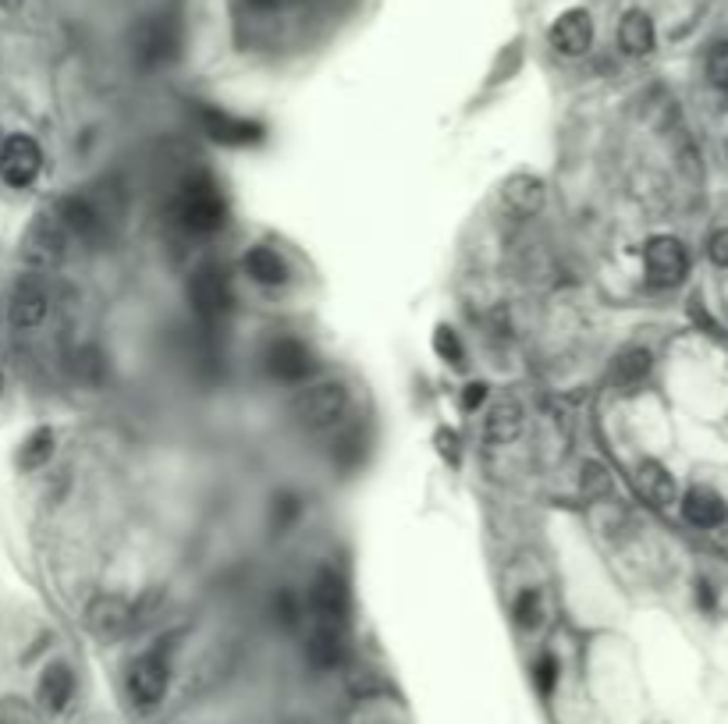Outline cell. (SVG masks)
<instances>
[{"instance_id":"1","label":"cell","mask_w":728,"mask_h":724,"mask_svg":"<svg viewBox=\"0 0 728 724\" xmlns=\"http://www.w3.org/2000/svg\"><path fill=\"white\" fill-rule=\"evenodd\" d=\"M171 217L185 227L188 235H213L227 224V203L218 189V182L207 178V174H196L188 178L178 192H174Z\"/></svg>"},{"instance_id":"2","label":"cell","mask_w":728,"mask_h":724,"mask_svg":"<svg viewBox=\"0 0 728 724\" xmlns=\"http://www.w3.org/2000/svg\"><path fill=\"white\" fill-rule=\"evenodd\" d=\"M348 412V387L342 380H320L309 384L306 391L295 395L292 401V420L303 430H328Z\"/></svg>"},{"instance_id":"3","label":"cell","mask_w":728,"mask_h":724,"mask_svg":"<svg viewBox=\"0 0 728 724\" xmlns=\"http://www.w3.org/2000/svg\"><path fill=\"white\" fill-rule=\"evenodd\" d=\"M306 608H309V625H331V628H345L348 625V586L334 569H323L313 575L306 594Z\"/></svg>"},{"instance_id":"4","label":"cell","mask_w":728,"mask_h":724,"mask_svg":"<svg viewBox=\"0 0 728 724\" xmlns=\"http://www.w3.org/2000/svg\"><path fill=\"white\" fill-rule=\"evenodd\" d=\"M643 266L654 288H676L690 274V252L676 235H654L643 249Z\"/></svg>"},{"instance_id":"5","label":"cell","mask_w":728,"mask_h":724,"mask_svg":"<svg viewBox=\"0 0 728 724\" xmlns=\"http://www.w3.org/2000/svg\"><path fill=\"white\" fill-rule=\"evenodd\" d=\"M185 295H188L193 313L199 320H210V324L213 320L227 316L232 313V305H235V291H232V285H227L224 271H218V266H199V271L188 277Z\"/></svg>"},{"instance_id":"6","label":"cell","mask_w":728,"mask_h":724,"mask_svg":"<svg viewBox=\"0 0 728 724\" xmlns=\"http://www.w3.org/2000/svg\"><path fill=\"white\" fill-rule=\"evenodd\" d=\"M263 366L281 384H303L317 370V355L299 338H274L263 352Z\"/></svg>"},{"instance_id":"7","label":"cell","mask_w":728,"mask_h":724,"mask_svg":"<svg viewBox=\"0 0 728 724\" xmlns=\"http://www.w3.org/2000/svg\"><path fill=\"white\" fill-rule=\"evenodd\" d=\"M168 682H171V667L164 661V653L150 650V653L136 657V664L128 667V696H132V703L143 707V710L157 707L160 700H164Z\"/></svg>"},{"instance_id":"8","label":"cell","mask_w":728,"mask_h":724,"mask_svg":"<svg viewBox=\"0 0 728 724\" xmlns=\"http://www.w3.org/2000/svg\"><path fill=\"white\" fill-rule=\"evenodd\" d=\"M44 171V150L29 136H11L0 146V178H4L11 189H29Z\"/></svg>"},{"instance_id":"9","label":"cell","mask_w":728,"mask_h":724,"mask_svg":"<svg viewBox=\"0 0 728 724\" xmlns=\"http://www.w3.org/2000/svg\"><path fill=\"white\" fill-rule=\"evenodd\" d=\"M547 43L562 58H583V53L593 47V15L587 8H569L551 22L547 29Z\"/></svg>"},{"instance_id":"10","label":"cell","mask_w":728,"mask_h":724,"mask_svg":"<svg viewBox=\"0 0 728 724\" xmlns=\"http://www.w3.org/2000/svg\"><path fill=\"white\" fill-rule=\"evenodd\" d=\"M64 246H69V232H64L61 221L50 213V217H39L29 227V235L22 241V257L33 266H53L64 257Z\"/></svg>"},{"instance_id":"11","label":"cell","mask_w":728,"mask_h":724,"mask_svg":"<svg viewBox=\"0 0 728 724\" xmlns=\"http://www.w3.org/2000/svg\"><path fill=\"white\" fill-rule=\"evenodd\" d=\"M544 203H547V185L536 174H511L502 185V207L508 217L530 221L544 210Z\"/></svg>"},{"instance_id":"12","label":"cell","mask_w":728,"mask_h":724,"mask_svg":"<svg viewBox=\"0 0 728 724\" xmlns=\"http://www.w3.org/2000/svg\"><path fill=\"white\" fill-rule=\"evenodd\" d=\"M86 622L100 639H118L128 633L132 622H136V611H132L121 597H97L89 603Z\"/></svg>"},{"instance_id":"13","label":"cell","mask_w":728,"mask_h":724,"mask_svg":"<svg viewBox=\"0 0 728 724\" xmlns=\"http://www.w3.org/2000/svg\"><path fill=\"white\" fill-rule=\"evenodd\" d=\"M50 313V295L36 277H25L11 291V324L15 327H39Z\"/></svg>"},{"instance_id":"14","label":"cell","mask_w":728,"mask_h":724,"mask_svg":"<svg viewBox=\"0 0 728 724\" xmlns=\"http://www.w3.org/2000/svg\"><path fill=\"white\" fill-rule=\"evenodd\" d=\"M203 128L210 139H218L224 146H252L263 139V125H256V121H246V117H235L227 111H218V107H210L203 111Z\"/></svg>"},{"instance_id":"15","label":"cell","mask_w":728,"mask_h":724,"mask_svg":"<svg viewBox=\"0 0 728 724\" xmlns=\"http://www.w3.org/2000/svg\"><path fill=\"white\" fill-rule=\"evenodd\" d=\"M526 426V412L522 405L511 395L497 398L494 405L488 409V420H483V434H488V440H494V445H511Z\"/></svg>"},{"instance_id":"16","label":"cell","mask_w":728,"mask_h":724,"mask_svg":"<svg viewBox=\"0 0 728 724\" xmlns=\"http://www.w3.org/2000/svg\"><path fill=\"white\" fill-rule=\"evenodd\" d=\"M682 515L696 529H714L721 526V522H728V508L721 501V494H714L711 487H693L686 490L682 498Z\"/></svg>"},{"instance_id":"17","label":"cell","mask_w":728,"mask_h":724,"mask_svg":"<svg viewBox=\"0 0 728 724\" xmlns=\"http://www.w3.org/2000/svg\"><path fill=\"white\" fill-rule=\"evenodd\" d=\"M637 490L643 494V501L654 504V508H671L679 498L676 479H671L668 469L661 462H654V459H646V462L637 465Z\"/></svg>"},{"instance_id":"18","label":"cell","mask_w":728,"mask_h":724,"mask_svg":"<svg viewBox=\"0 0 728 724\" xmlns=\"http://www.w3.org/2000/svg\"><path fill=\"white\" fill-rule=\"evenodd\" d=\"M654 43H657L654 18L640 8L626 11L622 22H618V47H622L629 58H646V53L654 50Z\"/></svg>"},{"instance_id":"19","label":"cell","mask_w":728,"mask_h":724,"mask_svg":"<svg viewBox=\"0 0 728 724\" xmlns=\"http://www.w3.org/2000/svg\"><path fill=\"white\" fill-rule=\"evenodd\" d=\"M306 657L313 667H334L345 657V628H331V625H309L306 636Z\"/></svg>"},{"instance_id":"20","label":"cell","mask_w":728,"mask_h":724,"mask_svg":"<svg viewBox=\"0 0 728 724\" xmlns=\"http://www.w3.org/2000/svg\"><path fill=\"white\" fill-rule=\"evenodd\" d=\"M651 366H654V359L646 348H626V352L615 355L608 380H612V387H618V391H637V387L651 377Z\"/></svg>"},{"instance_id":"21","label":"cell","mask_w":728,"mask_h":724,"mask_svg":"<svg viewBox=\"0 0 728 724\" xmlns=\"http://www.w3.org/2000/svg\"><path fill=\"white\" fill-rule=\"evenodd\" d=\"M242 266H246V274L263 288H281L288 280V263L267 246H252L246 257H242Z\"/></svg>"},{"instance_id":"22","label":"cell","mask_w":728,"mask_h":724,"mask_svg":"<svg viewBox=\"0 0 728 724\" xmlns=\"http://www.w3.org/2000/svg\"><path fill=\"white\" fill-rule=\"evenodd\" d=\"M75 696V675L69 664H50L44 678H39V703H44L50 714H61L64 707L72 703Z\"/></svg>"},{"instance_id":"23","label":"cell","mask_w":728,"mask_h":724,"mask_svg":"<svg viewBox=\"0 0 728 724\" xmlns=\"http://www.w3.org/2000/svg\"><path fill=\"white\" fill-rule=\"evenodd\" d=\"M579 487H583V498L587 501L608 498V494H612V473H608V465L597 462V459L583 462V469H579Z\"/></svg>"},{"instance_id":"24","label":"cell","mask_w":728,"mask_h":724,"mask_svg":"<svg viewBox=\"0 0 728 724\" xmlns=\"http://www.w3.org/2000/svg\"><path fill=\"white\" fill-rule=\"evenodd\" d=\"M511 619H516L519 628H541L544 622V600L536 589H522V594L516 597V603H511Z\"/></svg>"},{"instance_id":"25","label":"cell","mask_w":728,"mask_h":724,"mask_svg":"<svg viewBox=\"0 0 728 724\" xmlns=\"http://www.w3.org/2000/svg\"><path fill=\"white\" fill-rule=\"evenodd\" d=\"M50 454H53V430L44 426V430L29 434V440L22 445L18 462H22V469H39V465L50 462Z\"/></svg>"},{"instance_id":"26","label":"cell","mask_w":728,"mask_h":724,"mask_svg":"<svg viewBox=\"0 0 728 724\" xmlns=\"http://www.w3.org/2000/svg\"><path fill=\"white\" fill-rule=\"evenodd\" d=\"M707 78L718 89H728V43H714L707 53Z\"/></svg>"},{"instance_id":"27","label":"cell","mask_w":728,"mask_h":724,"mask_svg":"<svg viewBox=\"0 0 728 724\" xmlns=\"http://www.w3.org/2000/svg\"><path fill=\"white\" fill-rule=\"evenodd\" d=\"M0 724H44L39 721V714L22 700H4V707H0Z\"/></svg>"},{"instance_id":"28","label":"cell","mask_w":728,"mask_h":724,"mask_svg":"<svg viewBox=\"0 0 728 724\" xmlns=\"http://www.w3.org/2000/svg\"><path fill=\"white\" fill-rule=\"evenodd\" d=\"M434 348H437V355H441V359H448V362H455V366H462V345H458V338H455V330H452V327H437V334H434Z\"/></svg>"},{"instance_id":"29","label":"cell","mask_w":728,"mask_h":724,"mask_svg":"<svg viewBox=\"0 0 728 724\" xmlns=\"http://www.w3.org/2000/svg\"><path fill=\"white\" fill-rule=\"evenodd\" d=\"M533 678H536V686H541V692L555 689V682H558V661H555V657L544 653L541 661L533 664Z\"/></svg>"},{"instance_id":"30","label":"cell","mask_w":728,"mask_h":724,"mask_svg":"<svg viewBox=\"0 0 728 724\" xmlns=\"http://www.w3.org/2000/svg\"><path fill=\"white\" fill-rule=\"evenodd\" d=\"M707 257L714 266H728V227H721V232H714L707 238Z\"/></svg>"},{"instance_id":"31","label":"cell","mask_w":728,"mask_h":724,"mask_svg":"<svg viewBox=\"0 0 728 724\" xmlns=\"http://www.w3.org/2000/svg\"><path fill=\"white\" fill-rule=\"evenodd\" d=\"M488 391H491V387L483 384V380H473V384H466V391H462V409H466V412L480 409L483 401H488Z\"/></svg>"},{"instance_id":"32","label":"cell","mask_w":728,"mask_h":724,"mask_svg":"<svg viewBox=\"0 0 728 724\" xmlns=\"http://www.w3.org/2000/svg\"><path fill=\"white\" fill-rule=\"evenodd\" d=\"M711 544H714V551L728 554V522H721V526L711 529Z\"/></svg>"},{"instance_id":"33","label":"cell","mask_w":728,"mask_h":724,"mask_svg":"<svg viewBox=\"0 0 728 724\" xmlns=\"http://www.w3.org/2000/svg\"><path fill=\"white\" fill-rule=\"evenodd\" d=\"M246 4H249L252 11H277V8H285L288 0H246Z\"/></svg>"},{"instance_id":"34","label":"cell","mask_w":728,"mask_h":724,"mask_svg":"<svg viewBox=\"0 0 728 724\" xmlns=\"http://www.w3.org/2000/svg\"><path fill=\"white\" fill-rule=\"evenodd\" d=\"M696 589H700V594H696V597H700V603H704V608H714V594H711V586H707V583H700Z\"/></svg>"},{"instance_id":"35","label":"cell","mask_w":728,"mask_h":724,"mask_svg":"<svg viewBox=\"0 0 728 724\" xmlns=\"http://www.w3.org/2000/svg\"><path fill=\"white\" fill-rule=\"evenodd\" d=\"M725 150H728V142H725Z\"/></svg>"}]
</instances>
